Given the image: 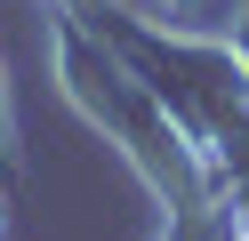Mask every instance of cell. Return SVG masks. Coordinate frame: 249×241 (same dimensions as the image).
<instances>
[{
    "mask_svg": "<svg viewBox=\"0 0 249 241\" xmlns=\"http://www.w3.org/2000/svg\"><path fill=\"white\" fill-rule=\"evenodd\" d=\"M49 40H56V80H65V96L129 153V169L153 185V201H161L169 217H177V209H201L209 193H225L217 169H209V153L177 129V112L153 96V80L137 73L89 16L49 8Z\"/></svg>",
    "mask_w": 249,
    "mask_h": 241,
    "instance_id": "6da1fadb",
    "label": "cell"
},
{
    "mask_svg": "<svg viewBox=\"0 0 249 241\" xmlns=\"http://www.w3.org/2000/svg\"><path fill=\"white\" fill-rule=\"evenodd\" d=\"M0 185H17V105H8V73H0Z\"/></svg>",
    "mask_w": 249,
    "mask_h": 241,
    "instance_id": "7a4b0ae2",
    "label": "cell"
},
{
    "mask_svg": "<svg viewBox=\"0 0 249 241\" xmlns=\"http://www.w3.org/2000/svg\"><path fill=\"white\" fill-rule=\"evenodd\" d=\"M49 8H72V16H97L105 0H49Z\"/></svg>",
    "mask_w": 249,
    "mask_h": 241,
    "instance_id": "3957f363",
    "label": "cell"
}]
</instances>
